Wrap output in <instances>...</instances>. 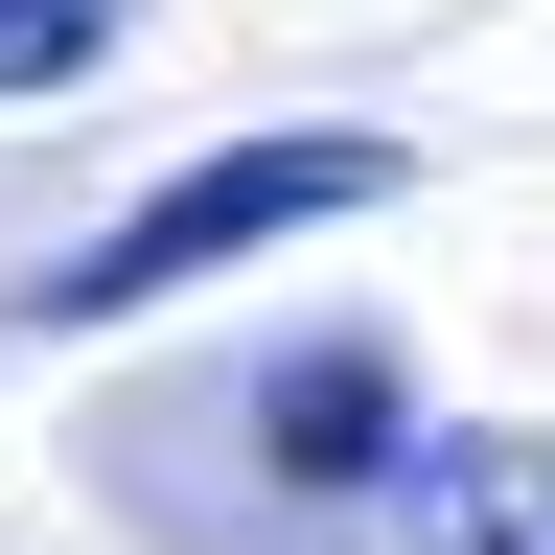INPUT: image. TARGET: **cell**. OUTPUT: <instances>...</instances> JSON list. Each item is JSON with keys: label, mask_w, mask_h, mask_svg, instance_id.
I'll return each mask as SVG.
<instances>
[{"label": "cell", "mask_w": 555, "mask_h": 555, "mask_svg": "<svg viewBox=\"0 0 555 555\" xmlns=\"http://www.w3.org/2000/svg\"><path fill=\"white\" fill-rule=\"evenodd\" d=\"M393 185H416L393 139H208L163 208H116L69 278H24V324H163L185 278H232V255H278V232H324V208H393Z\"/></svg>", "instance_id": "6da1fadb"}, {"label": "cell", "mask_w": 555, "mask_h": 555, "mask_svg": "<svg viewBox=\"0 0 555 555\" xmlns=\"http://www.w3.org/2000/svg\"><path fill=\"white\" fill-rule=\"evenodd\" d=\"M255 440H278V486H371L393 463V347H301L255 393Z\"/></svg>", "instance_id": "7a4b0ae2"}, {"label": "cell", "mask_w": 555, "mask_h": 555, "mask_svg": "<svg viewBox=\"0 0 555 555\" xmlns=\"http://www.w3.org/2000/svg\"><path fill=\"white\" fill-rule=\"evenodd\" d=\"M416 463V555H509L532 532V440H486V416H463V440H393Z\"/></svg>", "instance_id": "3957f363"}, {"label": "cell", "mask_w": 555, "mask_h": 555, "mask_svg": "<svg viewBox=\"0 0 555 555\" xmlns=\"http://www.w3.org/2000/svg\"><path fill=\"white\" fill-rule=\"evenodd\" d=\"M116 24H139V0H0V116H24V93H93Z\"/></svg>", "instance_id": "277c9868"}]
</instances>
